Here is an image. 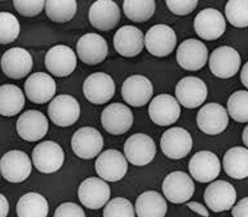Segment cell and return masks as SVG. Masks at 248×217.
Segmentation results:
<instances>
[{
	"label": "cell",
	"mask_w": 248,
	"mask_h": 217,
	"mask_svg": "<svg viewBox=\"0 0 248 217\" xmlns=\"http://www.w3.org/2000/svg\"><path fill=\"white\" fill-rule=\"evenodd\" d=\"M144 42L152 55L163 57L170 54L175 48L177 37L174 30L165 24H156L147 31Z\"/></svg>",
	"instance_id": "obj_1"
},
{
	"label": "cell",
	"mask_w": 248,
	"mask_h": 217,
	"mask_svg": "<svg viewBox=\"0 0 248 217\" xmlns=\"http://www.w3.org/2000/svg\"><path fill=\"white\" fill-rule=\"evenodd\" d=\"M32 159L35 168L40 172L51 173L62 166L64 154L62 147L56 142L46 140L37 144L33 149Z\"/></svg>",
	"instance_id": "obj_2"
},
{
	"label": "cell",
	"mask_w": 248,
	"mask_h": 217,
	"mask_svg": "<svg viewBox=\"0 0 248 217\" xmlns=\"http://www.w3.org/2000/svg\"><path fill=\"white\" fill-rule=\"evenodd\" d=\"M241 64L238 51L228 46H220L211 53L209 66L212 74L221 78H228L235 75Z\"/></svg>",
	"instance_id": "obj_3"
},
{
	"label": "cell",
	"mask_w": 248,
	"mask_h": 217,
	"mask_svg": "<svg viewBox=\"0 0 248 217\" xmlns=\"http://www.w3.org/2000/svg\"><path fill=\"white\" fill-rule=\"evenodd\" d=\"M115 91L113 79L104 72L91 74L85 79L83 84L85 97L89 102L96 105L108 102L113 96Z\"/></svg>",
	"instance_id": "obj_4"
},
{
	"label": "cell",
	"mask_w": 248,
	"mask_h": 217,
	"mask_svg": "<svg viewBox=\"0 0 248 217\" xmlns=\"http://www.w3.org/2000/svg\"><path fill=\"white\" fill-rule=\"evenodd\" d=\"M124 151L129 162L134 165L142 166L148 164L154 159L156 146L153 140L148 135L136 133L126 140Z\"/></svg>",
	"instance_id": "obj_5"
},
{
	"label": "cell",
	"mask_w": 248,
	"mask_h": 217,
	"mask_svg": "<svg viewBox=\"0 0 248 217\" xmlns=\"http://www.w3.org/2000/svg\"><path fill=\"white\" fill-rule=\"evenodd\" d=\"M47 111L50 120L54 124L66 127L73 124L78 120L80 108L75 98L62 94L57 96L50 102Z\"/></svg>",
	"instance_id": "obj_6"
},
{
	"label": "cell",
	"mask_w": 248,
	"mask_h": 217,
	"mask_svg": "<svg viewBox=\"0 0 248 217\" xmlns=\"http://www.w3.org/2000/svg\"><path fill=\"white\" fill-rule=\"evenodd\" d=\"M0 172L7 181L14 183L26 180L31 171V164L28 155L19 150L6 153L0 162Z\"/></svg>",
	"instance_id": "obj_7"
},
{
	"label": "cell",
	"mask_w": 248,
	"mask_h": 217,
	"mask_svg": "<svg viewBox=\"0 0 248 217\" xmlns=\"http://www.w3.org/2000/svg\"><path fill=\"white\" fill-rule=\"evenodd\" d=\"M226 21L223 15L213 8L204 9L198 13L194 21L195 31L201 38L215 40L226 30Z\"/></svg>",
	"instance_id": "obj_8"
},
{
	"label": "cell",
	"mask_w": 248,
	"mask_h": 217,
	"mask_svg": "<svg viewBox=\"0 0 248 217\" xmlns=\"http://www.w3.org/2000/svg\"><path fill=\"white\" fill-rule=\"evenodd\" d=\"M77 57L73 50L64 45L53 46L45 57L46 67L49 73L58 77L70 75L77 65Z\"/></svg>",
	"instance_id": "obj_9"
},
{
	"label": "cell",
	"mask_w": 248,
	"mask_h": 217,
	"mask_svg": "<svg viewBox=\"0 0 248 217\" xmlns=\"http://www.w3.org/2000/svg\"><path fill=\"white\" fill-rule=\"evenodd\" d=\"M162 190L171 202L179 204L186 202L193 196L195 185L186 172L175 171L167 175L162 184Z\"/></svg>",
	"instance_id": "obj_10"
},
{
	"label": "cell",
	"mask_w": 248,
	"mask_h": 217,
	"mask_svg": "<svg viewBox=\"0 0 248 217\" xmlns=\"http://www.w3.org/2000/svg\"><path fill=\"white\" fill-rule=\"evenodd\" d=\"M208 58V49L205 45L195 38L187 39L179 46L176 60L183 69L195 71L202 68Z\"/></svg>",
	"instance_id": "obj_11"
},
{
	"label": "cell",
	"mask_w": 248,
	"mask_h": 217,
	"mask_svg": "<svg viewBox=\"0 0 248 217\" xmlns=\"http://www.w3.org/2000/svg\"><path fill=\"white\" fill-rule=\"evenodd\" d=\"M103 139L101 133L90 126L82 127L73 135L71 146L73 152L79 157L89 159L94 157L102 150Z\"/></svg>",
	"instance_id": "obj_12"
},
{
	"label": "cell",
	"mask_w": 248,
	"mask_h": 217,
	"mask_svg": "<svg viewBox=\"0 0 248 217\" xmlns=\"http://www.w3.org/2000/svg\"><path fill=\"white\" fill-rule=\"evenodd\" d=\"M196 119L200 130L210 135L222 132L229 123L226 109L217 103H209L202 106L198 112Z\"/></svg>",
	"instance_id": "obj_13"
},
{
	"label": "cell",
	"mask_w": 248,
	"mask_h": 217,
	"mask_svg": "<svg viewBox=\"0 0 248 217\" xmlns=\"http://www.w3.org/2000/svg\"><path fill=\"white\" fill-rule=\"evenodd\" d=\"M192 139L186 129L180 127H173L163 134L160 140V147L164 154L173 159L185 157L191 151Z\"/></svg>",
	"instance_id": "obj_14"
},
{
	"label": "cell",
	"mask_w": 248,
	"mask_h": 217,
	"mask_svg": "<svg viewBox=\"0 0 248 217\" xmlns=\"http://www.w3.org/2000/svg\"><path fill=\"white\" fill-rule=\"evenodd\" d=\"M32 65L31 54L22 47L8 49L1 58L2 72L12 79H18L25 77L31 70Z\"/></svg>",
	"instance_id": "obj_15"
},
{
	"label": "cell",
	"mask_w": 248,
	"mask_h": 217,
	"mask_svg": "<svg viewBox=\"0 0 248 217\" xmlns=\"http://www.w3.org/2000/svg\"><path fill=\"white\" fill-rule=\"evenodd\" d=\"M175 95L183 106L194 108L201 106L206 100L207 88L201 78L187 76L182 78L177 84Z\"/></svg>",
	"instance_id": "obj_16"
},
{
	"label": "cell",
	"mask_w": 248,
	"mask_h": 217,
	"mask_svg": "<svg viewBox=\"0 0 248 217\" xmlns=\"http://www.w3.org/2000/svg\"><path fill=\"white\" fill-rule=\"evenodd\" d=\"M127 163L123 155L115 149L102 153L96 160L95 170L98 175L108 182L121 180L126 174Z\"/></svg>",
	"instance_id": "obj_17"
},
{
	"label": "cell",
	"mask_w": 248,
	"mask_h": 217,
	"mask_svg": "<svg viewBox=\"0 0 248 217\" xmlns=\"http://www.w3.org/2000/svg\"><path fill=\"white\" fill-rule=\"evenodd\" d=\"M101 120L103 128L107 132L113 135H121L132 126L133 116L127 106L121 103H113L104 109Z\"/></svg>",
	"instance_id": "obj_18"
},
{
	"label": "cell",
	"mask_w": 248,
	"mask_h": 217,
	"mask_svg": "<svg viewBox=\"0 0 248 217\" xmlns=\"http://www.w3.org/2000/svg\"><path fill=\"white\" fill-rule=\"evenodd\" d=\"M48 121L41 111L29 109L22 113L16 122V130L19 136L28 141L42 139L47 133Z\"/></svg>",
	"instance_id": "obj_19"
},
{
	"label": "cell",
	"mask_w": 248,
	"mask_h": 217,
	"mask_svg": "<svg viewBox=\"0 0 248 217\" xmlns=\"http://www.w3.org/2000/svg\"><path fill=\"white\" fill-rule=\"evenodd\" d=\"M188 169L197 181L205 183L216 178L220 170V163L217 155L209 151L195 153L189 160Z\"/></svg>",
	"instance_id": "obj_20"
},
{
	"label": "cell",
	"mask_w": 248,
	"mask_h": 217,
	"mask_svg": "<svg viewBox=\"0 0 248 217\" xmlns=\"http://www.w3.org/2000/svg\"><path fill=\"white\" fill-rule=\"evenodd\" d=\"M76 49L80 61L89 65L101 62L108 53L107 41L96 33H87L83 35L77 43Z\"/></svg>",
	"instance_id": "obj_21"
},
{
	"label": "cell",
	"mask_w": 248,
	"mask_h": 217,
	"mask_svg": "<svg viewBox=\"0 0 248 217\" xmlns=\"http://www.w3.org/2000/svg\"><path fill=\"white\" fill-rule=\"evenodd\" d=\"M148 112L155 124L167 126L177 121L180 115L181 108L173 96L169 94H161L152 100Z\"/></svg>",
	"instance_id": "obj_22"
},
{
	"label": "cell",
	"mask_w": 248,
	"mask_h": 217,
	"mask_svg": "<svg viewBox=\"0 0 248 217\" xmlns=\"http://www.w3.org/2000/svg\"><path fill=\"white\" fill-rule=\"evenodd\" d=\"M109 186L102 180L89 177L80 185L78 196L82 204L91 209H98L103 207L109 199Z\"/></svg>",
	"instance_id": "obj_23"
},
{
	"label": "cell",
	"mask_w": 248,
	"mask_h": 217,
	"mask_svg": "<svg viewBox=\"0 0 248 217\" xmlns=\"http://www.w3.org/2000/svg\"><path fill=\"white\" fill-rule=\"evenodd\" d=\"M122 95L129 105L140 107L146 104L153 94V87L150 80L140 75L127 78L122 86Z\"/></svg>",
	"instance_id": "obj_24"
},
{
	"label": "cell",
	"mask_w": 248,
	"mask_h": 217,
	"mask_svg": "<svg viewBox=\"0 0 248 217\" xmlns=\"http://www.w3.org/2000/svg\"><path fill=\"white\" fill-rule=\"evenodd\" d=\"M236 198L234 187L224 180H217L211 183L204 193L205 203L215 212L229 210L234 203Z\"/></svg>",
	"instance_id": "obj_25"
},
{
	"label": "cell",
	"mask_w": 248,
	"mask_h": 217,
	"mask_svg": "<svg viewBox=\"0 0 248 217\" xmlns=\"http://www.w3.org/2000/svg\"><path fill=\"white\" fill-rule=\"evenodd\" d=\"M120 16L119 6L110 0L95 1L91 6L88 14L91 25L102 31L114 28L119 22Z\"/></svg>",
	"instance_id": "obj_26"
},
{
	"label": "cell",
	"mask_w": 248,
	"mask_h": 217,
	"mask_svg": "<svg viewBox=\"0 0 248 217\" xmlns=\"http://www.w3.org/2000/svg\"><path fill=\"white\" fill-rule=\"evenodd\" d=\"M26 94L31 102L45 104L55 94L56 85L55 80L45 72H37L31 75L24 84Z\"/></svg>",
	"instance_id": "obj_27"
},
{
	"label": "cell",
	"mask_w": 248,
	"mask_h": 217,
	"mask_svg": "<svg viewBox=\"0 0 248 217\" xmlns=\"http://www.w3.org/2000/svg\"><path fill=\"white\" fill-rule=\"evenodd\" d=\"M113 45L116 51L125 57H133L141 52L144 46L142 32L132 25L121 27L115 32Z\"/></svg>",
	"instance_id": "obj_28"
},
{
	"label": "cell",
	"mask_w": 248,
	"mask_h": 217,
	"mask_svg": "<svg viewBox=\"0 0 248 217\" xmlns=\"http://www.w3.org/2000/svg\"><path fill=\"white\" fill-rule=\"evenodd\" d=\"M138 217H164L167 204L162 195L155 191H147L141 194L135 203Z\"/></svg>",
	"instance_id": "obj_29"
},
{
	"label": "cell",
	"mask_w": 248,
	"mask_h": 217,
	"mask_svg": "<svg viewBox=\"0 0 248 217\" xmlns=\"http://www.w3.org/2000/svg\"><path fill=\"white\" fill-rule=\"evenodd\" d=\"M223 165L227 174L235 179L248 176V150L236 146L229 149L224 155Z\"/></svg>",
	"instance_id": "obj_30"
},
{
	"label": "cell",
	"mask_w": 248,
	"mask_h": 217,
	"mask_svg": "<svg viewBox=\"0 0 248 217\" xmlns=\"http://www.w3.org/2000/svg\"><path fill=\"white\" fill-rule=\"evenodd\" d=\"M25 97L22 90L12 84H4L0 87V113L10 117L18 114L23 108Z\"/></svg>",
	"instance_id": "obj_31"
},
{
	"label": "cell",
	"mask_w": 248,
	"mask_h": 217,
	"mask_svg": "<svg viewBox=\"0 0 248 217\" xmlns=\"http://www.w3.org/2000/svg\"><path fill=\"white\" fill-rule=\"evenodd\" d=\"M48 210L45 198L33 192L22 195L16 205L18 217H46Z\"/></svg>",
	"instance_id": "obj_32"
},
{
	"label": "cell",
	"mask_w": 248,
	"mask_h": 217,
	"mask_svg": "<svg viewBox=\"0 0 248 217\" xmlns=\"http://www.w3.org/2000/svg\"><path fill=\"white\" fill-rule=\"evenodd\" d=\"M77 9L75 0H46L45 2L46 13L52 21L63 23L67 22L74 16Z\"/></svg>",
	"instance_id": "obj_33"
},
{
	"label": "cell",
	"mask_w": 248,
	"mask_h": 217,
	"mask_svg": "<svg viewBox=\"0 0 248 217\" xmlns=\"http://www.w3.org/2000/svg\"><path fill=\"white\" fill-rule=\"evenodd\" d=\"M155 6V0H124L123 4L125 16L136 22L148 20L154 15Z\"/></svg>",
	"instance_id": "obj_34"
},
{
	"label": "cell",
	"mask_w": 248,
	"mask_h": 217,
	"mask_svg": "<svg viewBox=\"0 0 248 217\" xmlns=\"http://www.w3.org/2000/svg\"><path fill=\"white\" fill-rule=\"evenodd\" d=\"M227 106L230 115L234 120L239 123L248 122V91L234 92L228 98Z\"/></svg>",
	"instance_id": "obj_35"
},
{
	"label": "cell",
	"mask_w": 248,
	"mask_h": 217,
	"mask_svg": "<svg viewBox=\"0 0 248 217\" xmlns=\"http://www.w3.org/2000/svg\"><path fill=\"white\" fill-rule=\"evenodd\" d=\"M229 22L237 28L248 26V0H229L225 7Z\"/></svg>",
	"instance_id": "obj_36"
},
{
	"label": "cell",
	"mask_w": 248,
	"mask_h": 217,
	"mask_svg": "<svg viewBox=\"0 0 248 217\" xmlns=\"http://www.w3.org/2000/svg\"><path fill=\"white\" fill-rule=\"evenodd\" d=\"M0 22V44L5 45L14 41L20 32V24L17 18L8 12H1Z\"/></svg>",
	"instance_id": "obj_37"
},
{
	"label": "cell",
	"mask_w": 248,
	"mask_h": 217,
	"mask_svg": "<svg viewBox=\"0 0 248 217\" xmlns=\"http://www.w3.org/2000/svg\"><path fill=\"white\" fill-rule=\"evenodd\" d=\"M103 217H135L133 205L125 198H114L105 207Z\"/></svg>",
	"instance_id": "obj_38"
},
{
	"label": "cell",
	"mask_w": 248,
	"mask_h": 217,
	"mask_svg": "<svg viewBox=\"0 0 248 217\" xmlns=\"http://www.w3.org/2000/svg\"><path fill=\"white\" fill-rule=\"evenodd\" d=\"M16 11L22 16L32 17L39 14L45 6V0H14Z\"/></svg>",
	"instance_id": "obj_39"
},
{
	"label": "cell",
	"mask_w": 248,
	"mask_h": 217,
	"mask_svg": "<svg viewBox=\"0 0 248 217\" xmlns=\"http://www.w3.org/2000/svg\"><path fill=\"white\" fill-rule=\"evenodd\" d=\"M170 10L175 15L184 16L194 11L197 7L198 0H166Z\"/></svg>",
	"instance_id": "obj_40"
},
{
	"label": "cell",
	"mask_w": 248,
	"mask_h": 217,
	"mask_svg": "<svg viewBox=\"0 0 248 217\" xmlns=\"http://www.w3.org/2000/svg\"><path fill=\"white\" fill-rule=\"evenodd\" d=\"M54 217H85L82 208L71 202L63 203L56 209Z\"/></svg>",
	"instance_id": "obj_41"
},
{
	"label": "cell",
	"mask_w": 248,
	"mask_h": 217,
	"mask_svg": "<svg viewBox=\"0 0 248 217\" xmlns=\"http://www.w3.org/2000/svg\"><path fill=\"white\" fill-rule=\"evenodd\" d=\"M233 217H248V197L240 200L232 210Z\"/></svg>",
	"instance_id": "obj_42"
},
{
	"label": "cell",
	"mask_w": 248,
	"mask_h": 217,
	"mask_svg": "<svg viewBox=\"0 0 248 217\" xmlns=\"http://www.w3.org/2000/svg\"><path fill=\"white\" fill-rule=\"evenodd\" d=\"M191 210L204 217H208L209 212L205 207L197 202H190L186 204Z\"/></svg>",
	"instance_id": "obj_43"
},
{
	"label": "cell",
	"mask_w": 248,
	"mask_h": 217,
	"mask_svg": "<svg viewBox=\"0 0 248 217\" xmlns=\"http://www.w3.org/2000/svg\"><path fill=\"white\" fill-rule=\"evenodd\" d=\"M240 79L242 84L248 89V61L242 67L240 73Z\"/></svg>",
	"instance_id": "obj_44"
},
{
	"label": "cell",
	"mask_w": 248,
	"mask_h": 217,
	"mask_svg": "<svg viewBox=\"0 0 248 217\" xmlns=\"http://www.w3.org/2000/svg\"><path fill=\"white\" fill-rule=\"evenodd\" d=\"M1 201V216L0 217H6L8 213V203L6 198L2 194L0 195Z\"/></svg>",
	"instance_id": "obj_45"
},
{
	"label": "cell",
	"mask_w": 248,
	"mask_h": 217,
	"mask_svg": "<svg viewBox=\"0 0 248 217\" xmlns=\"http://www.w3.org/2000/svg\"><path fill=\"white\" fill-rule=\"evenodd\" d=\"M242 140L244 144L248 147V124L245 127L243 131Z\"/></svg>",
	"instance_id": "obj_46"
}]
</instances>
